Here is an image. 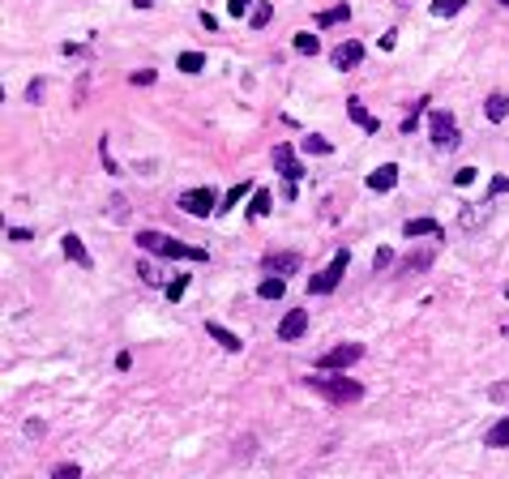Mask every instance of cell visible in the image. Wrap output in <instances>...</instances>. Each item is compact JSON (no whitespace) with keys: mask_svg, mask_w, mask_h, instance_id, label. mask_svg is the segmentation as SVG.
I'll return each instance as SVG.
<instances>
[{"mask_svg":"<svg viewBox=\"0 0 509 479\" xmlns=\"http://www.w3.org/2000/svg\"><path fill=\"white\" fill-rule=\"evenodd\" d=\"M73 475H82L73 462H65V466H56V479H73Z\"/></svg>","mask_w":509,"mask_h":479,"instance_id":"38","label":"cell"},{"mask_svg":"<svg viewBox=\"0 0 509 479\" xmlns=\"http://www.w3.org/2000/svg\"><path fill=\"white\" fill-rule=\"evenodd\" d=\"M475 180V167H463V172H454V184H471Z\"/></svg>","mask_w":509,"mask_h":479,"instance_id":"39","label":"cell"},{"mask_svg":"<svg viewBox=\"0 0 509 479\" xmlns=\"http://www.w3.org/2000/svg\"><path fill=\"white\" fill-rule=\"evenodd\" d=\"M176 69H180V73H201V69H206V56H201V51H180Z\"/></svg>","mask_w":509,"mask_h":479,"instance_id":"24","label":"cell"},{"mask_svg":"<svg viewBox=\"0 0 509 479\" xmlns=\"http://www.w3.org/2000/svg\"><path fill=\"white\" fill-rule=\"evenodd\" d=\"M236 454H240V458H244V454H249V458H253V454H257V441H253V437H244V441H240V449H236Z\"/></svg>","mask_w":509,"mask_h":479,"instance_id":"40","label":"cell"},{"mask_svg":"<svg viewBox=\"0 0 509 479\" xmlns=\"http://www.w3.org/2000/svg\"><path fill=\"white\" fill-rule=\"evenodd\" d=\"M176 205L184 210V215H193V219H206V215L218 210V197H214V189H184Z\"/></svg>","mask_w":509,"mask_h":479,"instance_id":"5","label":"cell"},{"mask_svg":"<svg viewBox=\"0 0 509 479\" xmlns=\"http://www.w3.org/2000/svg\"><path fill=\"white\" fill-rule=\"evenodd\" d=\"M249 5H253V0H227V13H232V18H244Z\"/></svg>","mask_w":509,"mask_h":479,"instance_id":"35","label":"cell"},{"mask_svg":"<svg viewBox=\"0 0 509 479\" xmlns=\"http://www.w3.org/2000/svg\"><path fill=\"white\" fill-rule=\"evenodd\" d=\"M505 300H509V287H505Z\"/></svg>","mask_w":509,"mask_h":479,"instance_id":"47","label":"cell"},{"mask_svg":"<svg viewBox=\"0 0 509 479\" xmlns=\"http://www.w3.org/2000/svg\"><path fill=\"white\" fill-rule=\"evenodd\" d=\"M428 265H432V253L424 248V253H411V257L398 265V274H415V270H428Z\"/></svg>","mask_w":509,"mask_h":479,"instance_id":"22","label":"cell"},{"mask_svg":"<svg viewBox=\"0 0 509 479\" xmlns=\"http://www.w3.org/2000/svg\"><path fill=\"white\" fill-rule=\"evenodd\" d=\"M5 240H13V244H26V240H30V231H26V227H5Z\"/></svg>","mask_w":509,"mask_h":479,"instance_id":"34","label":"cell"},{"mask_svg":"<svg viewBox=\"0 0 509 479\" xmlns=\"http://www.w3.org/2000/svg\"><path fill=\"white\" fill-rule=\"evenodd\" d=\"M389 265H394V253H389V248H377V257H372V270H377V274H385Z\"/></svg>","mask_w":509,"mask_h":479,"instance_id":"30","label":"cell"},{"mask_svg":"<svg viewBox=\"0 0 509 479\" xmlns=\"http://www.w3.org/2000/svg\"><path fill=\"white\" fill-rule=\"evenodd\" d=\"M206 330H210V338H214L218 347H227V351H240V347H244V343H240L227 326H218V321H206Z\"/></svg>","mask_w":509,"mask_h":479,"instance_id":"14","label":"cell"},{"mask_svg":"<svg viewBox=\"0 0 509 479\" xmlns=\"http://www.w3.org/2000/svg\"><path fill=\"white\" fill-rule=\"evenodd\" d=\"M432 18H454V13H463L467 9V0H432Z\"/></svg>","mask_w":509,"mask_h":479,"instance_id":"23","label":"cell"},{"mask_svg":"<svg viewBox=\"0 0 509 479\" xmlns=\"http://www.w3.org/2000/svg\"><path fill=\"white\" fill-rule=\"evenodd\" d=\"M347 265H351V248H338V253H334V261L325 265V270L308 279V291H313V295H329V291H334L338 283H343Z\"/></svg>","mask_w":509,"mask_h":479,"instance_id":"3","label":"cell"},{"mask_svg":"<svg viewBox=\"0 0 509 479\" xmlns=\"http://www.w3.org/2000/svg\"><path fill=\"white\" fill-rule=\"evenodd\" d=\"M428 137H432L436 150L458 146L463 137H458V120H454V112H432V116H428Z\"/></svg>","mask_w":509,"mask_h":479,"instance_id":"4","label":"cell"},{"mask_svg":"<svg viewBox=\"0 0 509 479\" xmlns=\"http://www.w3.org/2000/svg\"><path fill=\"white\" fill-rule=\"evenodd\" d=\"M270 18H274L270 0H253V18H249V26H253V30H265V26H270Z\"/></svg>","mask_w":509,"mask_h":479,"instance_id":"20","label":"cell"},{"mask_svg":"<svg viewBox=\"0 0 509 479\" xmlns=\"http://www.w3.org/2000/svg\"><path fill=\"white\" fill-rule=\"evenodd\" d=\"M39 98H43V82H30L26 86V103H39Z\"/></svg>","mask_w":509,"mask_h":479,"instance_id":"37","label":"cell"},{"mask_svg":"<svg viewBox=\"0 0 509 479\" xmlns=\"http://www.w3.org/2000/svg\"><path fill=\"white\" fill-rule=\"evenodd\" d=\"M244 197H249V184H236V189H227V197L218 201V215H222V210H232L236 201H244Z\"/></svg>","mask_w":509,"mask_h":479,"instance_id":"28","label":"cell"},{"mask_svg":"<svg viewBox=\"0 0 509 479\" xmlns=\"http://www.w3.org/2000/svg\"><path fill=\"white\" fill-rule=\"evenodd\" d=\"M270 210H274V205H270V189H257V193H253V205H249V219H265Z\"/></svg>","mask_w":509,"mask_h":479,"instance_id":"25","label":"cell"},{"mask_svg":"<svg viewBox=\"0 0 509 479\" xmlns=\"http://www.w3.org/2000/svg\"><path fill=\"white\" fill-rule=\"evenodd\" d=\"M364 60V43L360 39H347V43H338L334 51H329V65L334 69H351V65H360Z\"/></svg>","mask_w":509,"mask_h":479,"instance_id":"7","label":"cell"},{"mask_svg":"<svg viewBox=\"0 0 509 479\" xmlns=\"http://www.w3.org/2000/svg\"><path fill=\"white\" fill-rule=\"evenodd\" d=\"M154 82V69H146V73H133V86H150Z\"/></svg>","mask_w":509,"mask_h":479,"instance_id":"43","label":"cell"},{"mask_svg":"<svg viewBox=\"0 0 509 479\" xmlns=\"http://www.w3.org/2000/svg\"><path fill=\"white\" fill-rule=\"evenodd\" d=\"M257 295H261V300H282V295H287V279H282V274H270V279H261Z\"/></svg>","mask_w":509,"mask_h":479,"instance_id":"15","label":"cell"},{"mask_svg":"<svg viewBox=\"0 0 509 479\" xmlns=\"http://www.w3.org/2000/svg\"><path fill=\"white\" fill-rule=\"evenodd\" d=\"M304 154H329V141L313 133V137H304Z\"/></svg>","mask_w":509,"mask_h":479,"instance_id":"29","label":"cell"},{"mask_svg":"<svg viewBox=\"0 0 509 479\" xmlns=\"http://www.w3.org/2000/svg\"><path fill=\"white\" fill-rule=\"evenodd\" d=\"M484 116H488L492 124H501V120H509V98H505V94H492V98L484 103Z\"/></svg>","mask_w":509,"mask_h":479,"instance_id":"17","label":"cell"},{"mask_svg":"<svg viewBox=\"0 0 509 479\" xmlns=\"http://www.w3.org/2000/svg\"><path fill=\"white\" fill-rule=\"evenodd\" d=\"M261 265H265L270 274H282V279H287V274H296V270H300V253H270Z\"/></svg>","mask_w":509,"mask_h":479,"instance_id":"10","label":"cell"},{"mask_svg":"<svg viewBox=\"0 0 509 479\" xmlns=\"http://www.w3.org/2000/svg\"><path fill=\"white\" fill-rule=\"evenodd\" d=\"M394 43H398V30H385V34H381V51H389Z\"/></svg>","mask_w":509,"mask_h":479,"instance_id":"42","label":"cell"},{"mask_svg":"<svg viewBox=\"0 0 509 479\" xmlns=\"http://www.w3.org/2000/svg\"><path fill=\"white\" fill-rule=\"evenodd\" d=\"M347 116H351V124H360L364 133H381V120H377V116H368V108H364V103H360L356 94L347 98Z\"/></svg>","mask_w":509,"mask_h":479,"instance_id":"12","label":"cell"},{"mask_svg":"<svg viewBox=\"0 0 509 479\" xmlns=\"http://www.w3.org/2000/svg\"><path fill=\"white\" fill-rule=\"evenodd\" d=\"M107 219H111V223H125V219H129V201H125V197H111V201H107Z\"/></svg>","mask_w":509,"mask_h":479,"instance_id":"27","label":"cell"},{"mask_svg":"<svg viewBox=\"0 0 509 479\" xmlns=\"http://www.w3.org/2000/svg\"><path fill=\"white\" fill-rule=\"evenodd\" d=\"M304 330H308V312H304V308H291V312L278 321V338H282V343L304 338Z\"/></svg>","mask_w":509,"mask_h":479,"instance_id":"8","label":"cell"},{"mask_svg":"<svg viewBox=\"0 0 509 479\" xmlns=\"http://www.w3.org/2000/svg\"><path fill=\"white\" fill-rule=\"evenodd\" d=\"M61 244H65V257H69V261H77V265H86V270H90V253H86V244H82L77 236H65Z\"/></svg>","mask_w":509,"mask_h":479,"instance_id":"18","label":"cell"},{"mask_svg":"<svg viewBox=\"0 0 509 479\" xmlns=\"http://www.w3.org/2000/svg\"><path fill=\"white\" fill-rule=\"evenodd\" d=\"M488 215H492V201L484 197V201H475V205H467V210H463V215H458V227H463V231H475L479 223H488Z\"/></svg>","mask_w":509,"mask_h":479,"instance_id":"11","label":"cell"},{"mask_svg":"<svg viewBox=\"0 0 509 479\" xmlns=\"http://www.w3.org/2000/svg\"><path fill=\"white\" fill-rule=\"evenodd\" d=\"M488 398H492V402H505V407H509V381H496V385L488 390Z\"/></svg>","mask_w":509,"mask_h":479,"instance_id":"32","label":"cell"},{"mask_svg":"<svg viewBox=\"0 0 509 479\" xmlns=\"http://www.w3.org/2000/svg\"><path fill=\"white\" fill-rule=\"evenodd\" d=\"M394 184H398V167H394V163H385V167L368 172V189H372V193H389Z\"/></svg>","mask_w":509,"mask_h":479,"instance_id":"13","label":"cell"},{"mask_svg":"<svg viewBox=\"0 0 509 479\" xmlns=\"http://www.w3.org/2000/svg\"><path fill=\"white\" fill-rule=\"evenodd\" d=\"M296 51H300V56H317V51H321V39L317 34H296Z\"/></svg>","mask_w":509,"mask_h":479,"instance_id":"26","label":"cell"},{"mask_svg":"<svg viewBox=\"0 0 509 479\" xmlns=\"http://www.w3.org/2000/svg\"><path fill=\"white\" fill-rule=\"evenodd\" d=\"M201 26H206V30H214V34H218V18H214V13H201Z\"/></svg>","mask_w":509,"mask_h":479,"instance_id":"44","label":"cell"},{"mask_svg":"<svg viewBox=\"0 0 509 479\" xmlns=\"http://www.w3.org/2000/svg\"><path fill=\"white\" fill-rule=\"evenodd\" d=\"M133 5H137V9H150V5H154V0H133Z\"/></svg>","mask_w":509,"mask_h":479,"instance_id":"45","label":"cell"},{"mask_svg":"<svg viewBox=\"0 0 509 479\" xmlns=\"http://www.w3.org/2000/svg\"><path fill=\"white\" fill-rule=\"evenodd\" d=\"M184 291H189V274H180L176 283H167V300H180Z\"/></svg>","mask_w":509,"mask_h":479,"instance_id":"31","label":"cell"},{"mask_svg":"<svg viewBox=\"0 0 509 479\" xmlns=\"http://www.w3.org/2000/svg\"><path fill=\"white\" fill-rule=\"evenodd\" d=\"M347 18H351V5H334V9L317 13V26L325 30V26H338V22H347Z\"/></svg>","mask_w":509,"mask_h":479,"instance_id":"21","label":"cell"},{"mask_svg":"<svg viewBox=\"0 0 509 479\" xmlns=\"http://www.w3.org/2000/svg\"><path fill=\"white\" fill-rule=\"evenodd\" d=\"M137 244L142 253H154V257H180V261H210L206 248H189L172 236H163V231H137Z\"/></svg>","mask_w":509,"mask_h":479,"instance_id":"1","label":"cell"},{"mask_svg":"<svg viewBox=\"0 0 509 479\" xmlns=\"http://www.w3.org/2000/svg\"><path fill=\"white\" fill-rule=\"evenodd\" d=\"M484 445H492V449H505V445H509V415H505L501 423H492V428H488Z\"/></svg>","mask_w":509,"mask_h":479,"instance_id":"19","label":"cell"},{"mask_svg":"<svg viewBox=\"0 0 509 479\" xmlns=\"http://www.w3.org/2000/svg\"><path fill=\"white\" fill-rule=\"evenodd\" d=\"M43 433H47V428H43L39 419H30V423H26V437H30V441H34V437H43Z\"/></svg>","mask_w":509,"mask_h":479,"instance_id":"41","label":"cell"},{"mask_svg":"<svg viewBox=\"0 0 509 479\" xmlns=\"http://www.w3.org/2000/svg\"><path fill=\"white\" fill-rule=\"evenodd\" d=\"M403 236H407V240H420V236H441V223H432V219H411V223L403 227Z\"/></svg>","mask_w":509,"mask_h":479,"instance_id":"16","label":"cell"},{"mask_svg":"<svg viewBox=\"0 0 509 479\" xmlns=\"http://www.w3.org/2000/svg\"><path fill=\"white\" fill-rule=\"evenodd\" d=\"M360 355H364V343H338L334 351H325V355L317 359V368H321V372H334V368H351Z\"/></svg>","mask_w":509,"mask_h":479,"instance_id":"6","label":"cell"},{"mask_svg":"<svg viewBox=\"0 0 509 479\" xmlns=\"http://www.w3.org/2000/svg\"><path fill=\"white\" fill-rule=\"evenodd\" d=\"M308 385H313L321 398L338 402V407H343V402H360V398H364V385H360V381H351V377H325L321 368L308 377Z\"/></svg>","mask_w":509,"mask_h":479,"instance_id":"2","label":"cell"},{"mask_svg":"<svg viewBox=\"0 0 509 479\" xmlns=\"http://www.w3.org/2000/svg\"><path fill=\"white\" fill-rule=\"evenodd\" d=\"M137 274H142V283H150V287H154V283H163V274L154 270V265H146V261L137 265Z\"/></svg>","mask_w":509,"mask_h":479,"instance_id":"33","label":"cell"},{"mask_svg":"<svg viewBox=\"0 0 509 479\" xmlns=\"http://www.w3.org/2000/svg\"><path fill=\"white\" fill-rule=\"evenodd\" d=\"M274 167L282 172V180H287V184H296V180L304 176V167L296 163V154H291V146H287V141H282V146H274Z\"/></svg>","mask_w":509,"mask_h":479,"instance_id":"9","label":"cell"},{"mask_svg":"<svg viewBox=\"0 0 509 479\" xmlns=\"http://www.w3.org/2000/svg\"><path fill=\"white\" fill-rule=\"evenodd\" d=\"M501 5H505V9H509V0H501Z\"/></svg>","mask_w":509,"mask_h":479,"instance_id":"46","label":"cell"},{"mask_svg":"<svg viewBox=\"0 0 509 479\" xmlns=\"http://www.w3.org/2000/svg\"><path fill=\"white\" fill-rule=\"evenodd\" d=\"M496 193H509V180H505V176H496V180H492V184H488V201H492V197H496Z\"/></svg>","mask_w":509,"mask_h":479,"instance_id":"36","label":"cell"}]
</instances>
